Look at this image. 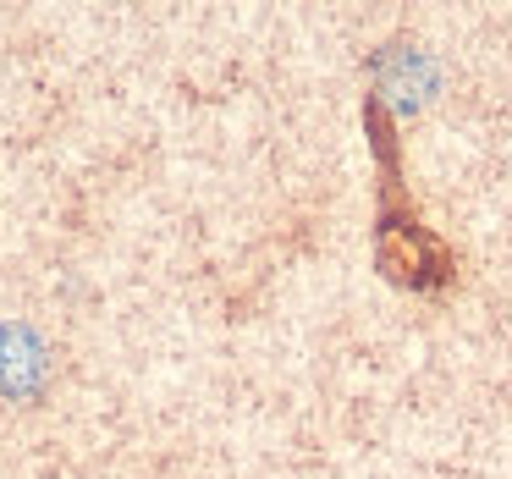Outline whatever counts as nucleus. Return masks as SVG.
Segmentation results:
<instances>
[{
  "label": "nucleus",
  "instance_id": "nucleus-1",
  "mask_svg": "<svg viewBox=\"0 0 512 479\" xmlns=\"http://www.w3.org/2000/svg\"><path fill=\"white\" fill-rule=\"evenodd\" d=\"M45 342L28 325H0V391L6 397H34L45 391Z\"/></svg>",
  "mask_w": 512,
  "mask_h": 479
},
{
  "label": "nucleus",
  "instance_id": "nucleus-2",
  "mask_svg": "<svg viewBox=\"0 0 512 479\" xmlns=\"http://www.w3.org/2000/svg\"><path fill=\"white\" fill-rule=\"evenodd\" d=\"M375 72H380L386 100H397V105H424L435 94V61L424 56L419 45H391L386 56L375 61Z\"/></svg>",
  "mask_w": 512,
  "mask_h": 479
}]
</instances>
